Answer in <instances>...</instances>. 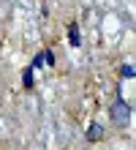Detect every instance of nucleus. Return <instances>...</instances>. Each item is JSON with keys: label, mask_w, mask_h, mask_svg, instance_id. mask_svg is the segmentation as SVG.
I'll use <instances>...</instances> for the list:
<instances>
[{"label": "nucleus", "mask_w": 136, "mask_h": 150, "mask_svg": "<svg viewBox=\"0 0 136 150\" xmlns=\"http://www.w3.org/2000/svg\"><path fill=\"white\" fill-rule=\"evenodd\" d=\"M109 117H112V123H114L117 128H125V126L131 123V107H128V104H125V101L120 98V96H117V98L112 101V109H109Z\"/></svg>", "instance_id": "obj_1"}, {"label": "nucleus", "mask_w": 136, "mask_h": 150, "mask_svg": "<svg viewBox=\"0 0 136 150\" xmlns=\"http://www.w3.org/2000/svg\"><path fill=\"white\" fill-rule=\"evenodd\" d=\"M87 139H90V142H101V139H104V126L93 123V126L87 128Z\"/></svg>", "instance_id": "obj_2"}, {"label": "nucleus", "mask_w": 136, "mask_h": 150, "mask_svg": "<svg viewBox=\"0 0 136 150\" xmlns=\"http://www.w3.org/2000/svg\"><path fill=\"white\" fill-rule=\"evenodd\" d=\"M68 38H71V44H74V47H79V25H76V22L68 28Z\"/></svg>", "instance_id": "obj_3"}, {"label": "nucleus", "mask_w": 136, "mask_h": 150, "mask_svg": "<svg viewBox=\"0 0 136 150\" xmlns=\"http://www.w3.org/2000/svg\"><path fill=\"white\" fill-rule=\"evenodd\" d=\"M22 82H25V87H33V68H27V71H25Z\"/></svg>", "instance_id": "obj_4"}, {"label": "nucleus", "mask_w": 136, "mask_h": 150, "mask_svg": "<svg viewBox=\"0 0 136 150\" xmlns=\"http://www.w3.org/2000/svg\"><path fill=\"white\" fill-rule=\"evenodd\" d=\"M123 76H125V79H131V76H133V66H131V63H128V66H123Z\"/></svg>", "instance_id": "obj_5"}, {"label": "nucleus", "mask_w": 136, "mask_h": 150, "mask_svg": "<svg viewBox=\"0 0 136 150\" xmlns=\"http://www.w3.org/2000/svg\"><path fill=\"white\" fill-rule=\"evenodd\" d=\"M44 60H47L49 66H54V55H52V52H44Z\"/></svg>", "instance_id": "obj_6"}]
</instances>
